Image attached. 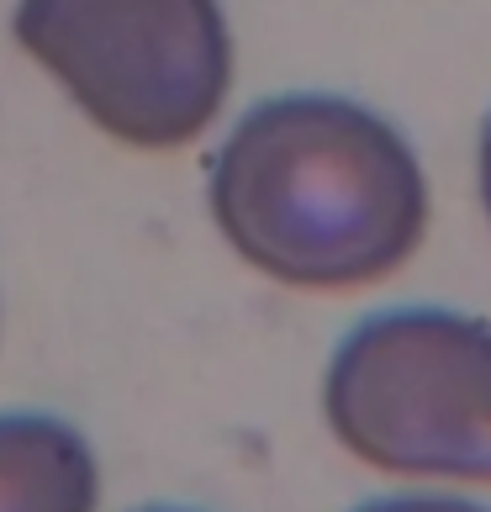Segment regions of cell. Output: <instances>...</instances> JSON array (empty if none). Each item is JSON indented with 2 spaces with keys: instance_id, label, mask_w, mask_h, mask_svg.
<instances>
[{
  "instance_id": "cell-5",
  "label": "cell",
  "mask_w": 491,
  "mask_h": 512,
  "mask_svg": "<svg viewBox=\"0 0 491 512\" xmlns=\"http://www.w3.org/2000/svg\"><path fill=\"white\" fill-rule=\"evenodd\" d=\"M354 512H491V507L455 497V491H391V497H375Z\"/></svg>"
},
{
  "instance_id": "cell-4",
  "label": "cell",
  "mask_w": 491,
  "mask_h": 512,
  "mask_svg": "<svg viewBox=\"0 0 491 512\" xmlns=\"http://www.w3.org/2000/svg\"><path fill=\"white\" fill-rule=\"evenodd\" d=\"M101 465L53 412H0V512H96Z\"/></svg>"
},
{
  "instance_id": "cell-7",
  "label": "cell",
  "mask_w": 491,
  "mask_h": 512,
  "mask_svg": "<svg viewBox=\"0 0 491 512\" xmlns=\"http://www.w3.org/2000/svg\"><path fill=\"white\" fill-rule=\"evenodd\" d=\"M143 512H196V507H143Z\"/></svg>"
},
{
  "instance_id": "cell-3",
  "label": "cell",
  "mask_w": 491,
  "mask_h": 512,
  "mask_svg": "<svg viewBox=\"0 0 491 512\" xmlns=\"http://www.w3.org/2000/svg\"><path fill=\"white\" fill-rule=\"evenodd\" d=\"M11 32L106 138L143 154L196 143L233 90L222 0H16Z\"/></svg>"
},
{
  "instance_id": "cell-2",
  "label": "cell",
  "mask_w": 491,
  "mask_h": 512,
  "mask_svg": "<svg viewBox=\"0 0 491 512\" xmlns=\"http://www.w3.org/2000/svg\"><path fill=\"white\" fill-rule=\"evenodd\" d=\"M323 423L396 481L491 486V322L455 307H386L333 344Z\"/></svg>"
},
{
  "instance_id": "cell-6",
  "label": "cell",
  "mask_w": 491,
  "mask_h": 512,
  "mask_svg": "<svg viewBox=\"0 0 491 512\" xmlns=\"http://www.w3.org/2000/svg\"><path fill=\"white\" fill-rule=\"evenodd\" d=\"M476 185H481V206H486V222H491V111L481 122V148H476Z\"/></svg>"
},
{
  "instance_id": "cell-1",
  "label": "cell",
  "mask_w": 491,
  "mask_h": 512,
  "mask_svg": "<svg viewBox=\"0 0 491 512\" xmlns=\"http://www.w3.org/2000/svg\"><path fill=\"white\" fill-rule=\"evenodd\" d=\"M222 243L291 291H360L396 275L428 233L418 148L349 96H264L206 169Z\"/></svg>"
}]
</instances>
